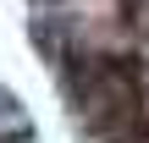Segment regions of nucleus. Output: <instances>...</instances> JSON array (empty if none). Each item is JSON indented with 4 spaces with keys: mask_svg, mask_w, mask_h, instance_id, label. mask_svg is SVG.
<instances>
[{
    "mask_svg": "<svg viewBox=\"0 0 149 143\" xmlns=\"http://www.w3.org/2000/svg\"><path fill=\"white\" fill-rule=\"evenodd\" d=\"M28 33L83 143H149V0H28Z\"/></svg>",
    "mask_w": 149,
    "mask_h": 143,
    "instance_id": "obj_1",
    "label": "nucleus"
}]
</instances>
